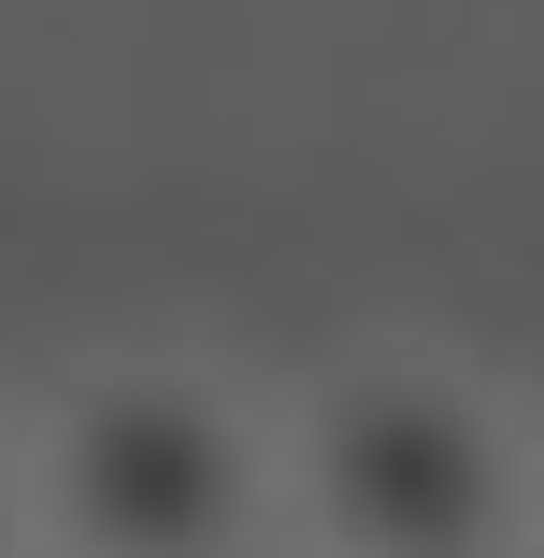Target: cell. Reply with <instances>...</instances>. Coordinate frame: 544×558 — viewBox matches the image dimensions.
<instances>
[{
    "instance_id": "1",
    "label": "cell",
    "mask_w": 544,
    "mask_h": 558,
    "mask_svg": "<svg viewBox=\"0 0 544 558\" xmlns=\"http://www.w3.org/2000/svg\"><path fill=\"white\" fill-rule=\"evenodd\" d=\"M44 515L72 530V558H215L244 515V429L201 387H86L44 429Z\"/></svg>"
},
{
    "instance_id": "2",
    "label": "cell",
    "mask_w": 544,
    "mask_h": 558,
    "mask_svg": "<svg viewBox=\"0 0 544 558\" xmlns=\"http://www.w3.org/2000/svg\"><path fill=\"white\" fill-rule=\"evenodd\" d=\"M0 530H15V444H0Z\"/></svg>"
}]
</instances>
